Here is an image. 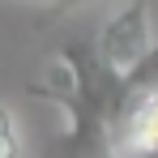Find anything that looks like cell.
<instances>
[{
    "label": "cell",
    "instance_id": "3",
    "mask_svg": "<svg viewBox=\"0 0 158 158\" xmlns=\"http://www.w3.org/2000/svg\"><path fill=\"white\" fill-rule=\"evenodd\" d=\"M111 158H158V85L154 90H120Z\"/></svg>",
    "mask_w": 158,
    "mask_h": 158
},
{
    "label": "cell",
    "instance_id": "5",
    "mask_svg": "<svg viewBox=\"0 0 158 158\" xmlns=\"http://www.w3.org/2000/svg\"><path fill=\"white\" fill-rule=\"evenodd\" d=\"M34 4H52L60 13H69V9H81V4H94V0H34Z\"/></svg>",
    "mask_w": 158,
    "mask_h": 158
},
{
    "label": "cell",
    "instance_id": "2",
    "mask_svg": "<svg viewBox=\"0 0 158 158\" xmlns=\"http://www.w3.org/2000/svg\"><path fill=\"white\" fill-rule=\"evenodd\" d=\"M94 52L115 77H128L132 69L154 52V30H150V0H128L124 9H115L98 30Z\"/></svg>",
    "mask_w": 158,
    "mask_h": 158
},
{
    "label": "cell",
    "instance_id": "1",
    "mask_svg": "<svg viewBox=\"0 0 158 158\" xmlns=\"http://www.w3.org/2000/svg\"><path fill=\"white\" fill-rule=\"evenodd\" d=\"M43 98H52L69 115V132L60 141V158H94L111 154V124L124 77L107 69L94 47L85 43H64L47 60V73L34 85Z\"/></svg>",
    "mask_w": 158,
    "mask_h": 158
},
{
    "label": "cell",
    "instance_id": "4",
    "mask_svg": "<svg viewBox=\"0 0 158 158\" xmlns=\"http://www.w3.org/2000/svg\"><path fill=\"white\" fill-rule=\"evenodd\" d=\"M0 158H22V132L9 103H0Z\"/></svg>",
    "mask_w": 158,
    "mask_h": 158
}]
</instances>
